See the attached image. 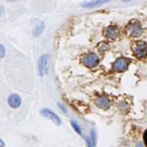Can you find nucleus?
I'll return each mask as SVG.
<instances>
[{"label": "nucleus", "mask_w": 147, "mask_h": 147, "mask_svg": "<svg viewBox=\"0 0 147 147\" xmlns=\"http://www.w3.org/2000/svg\"><path fill=\"white\" fill-rule=\"evenodd\" d=\"M126 34H127L128 36H132V37H138L140 36L142 33V26L139 22L135 21V22H131L126 26Z\"/></svg>", "instance_id": "obj_1"}, {"label": "nucleus", "mask_w": 147, "mask_h": 147, "mask_svg": "<svg viewBox=\"0 0 147 147\" xmlns=\"http://www.w3.org/2000/svg\"><path fill=\"white\" fill-rule=\"evenodd\" d=\"M132 51L137 57L142 58L147 55V44L142 41L137 42L132 46Z\"/></svg>", "instance_id": "obj_2"}, {"label": "nucleus", "mask_w": 147, "mask_h": 147, "mask_svg": "<svg viewBox=\"0 0 147 147\" xmlns=\"http://www.w3.org/2000/svg\"><path fill=\"white\" fill-rule=\"evenodd\" d=\"M81 61L88 68H94L99 63V58L95 54H86L82 57Z\"/></svg>", "instance_id": "obj_3"}, {"label": "nucleus", "mask_w": 147, "mask_h": 147, "mask_svg": "<svg viewBox=\"0 0 147 147\" xmlns=\"http://www.w3.org/2000/svg\"><path fill=\"white\" fill-rule=\"evenodd\" d=\"M130 63V60L128 58L125 57H120L115 61V63L113 64V69L117 72H122L125 71L128 68V65Z\"/></svg>", "instance_id": "obj_4"}, {"label": "nucleus", "mask_w": 147, "mask_h": 147, "mask_svg": "<svg viewBox=\"0 0 147 147\" xmlns=\"http://www.w3.org/2000/svg\"><path fill=\"white\" fill-rule=\"evenodd\" d=\"M48 55H42L39 60H38V71H39L40 76H43L45 74H47V68H48Z\"/></svg>", "instance_id": "obj_5"}, {"label": "nucleus", "mask_w": 147, "mask_h": 147, "mask_svg": "<svg viewBox=\"0 0 147 147\" xmlns=\"http://www.w3.org/2000/svg\"><path fill=\"white\" fill-rule=\"evenodd\" d=\"M40 113L43 115L44 117H48L49 119H51L53 122H55L57 125H60L61 124V121L59 119V117H58L57 115H55L54 112H52L51 110L49 109H42L40 111Z\"/></svg>", "instance_id": "obj_6"}, {"label": "nucleus", "mask_w": 147, "mask_h": 147, "mask_svg": "<svg viewBox=\"0 0 147 147\" xmlns=\"http://www.w3.org/2000/svg\"><path fill=\"white\" fill-rule=\"evenodd\" d=\"M95 103H96V106L101 108V109H103V110L108 109V108L110 107V105H111L110 100L107 98H105V96H100V98H98L95 100Z\"/></svg>", "instance_id": "obj_7"}, {"label": "nucleus", "mask_w": 147, "mask_h": 147, "mask_svg": "<svg viewBox=\"0 0 147 147\" xmlns=\"http://www.w3.org/2000/svg\"><path fill=\"white\" fill-rule=\"evenodd\" d=\"M119 36V29L116 26H109L105 31V36L109 39H116Z\"/></svg>", "instance_id": "obj_8"}, {"label": "nucleus", "mask_w": 147, "mask_h": 147, "mask_svg": "<svg viewBox=\"0 0 147 147\" xmlns=\"http://www.w3.org/2000/svg\"><path fill=\"white\" fill-rule=\"evenodd\" d=\"M8 102H9V104H10L11 107L17 108V107H19L20 104H21V98H20L19 96L13 94V95L10 96V98H9V99H8Z\"/></svg>", "instance_id": "obj_9"}, {"label": "nucleus", "mask_w": 147, "mask_h": 147, "mask_svg": "<svg viewBox=\"0 0 147 147\" xmlns=\"http://www.w3.org/2000/svg\"><path fill=\"white\" fill-rule=\"evenodd\" d=\"M44 23L43 22H38L37 24L36 25V27H34V31H33V34H34V36H36V37H37L39 34L42 33L43 32V30H44Z\"/></svg>", "instance_id": "obj_10"}, {"label": "nucleus", "mask_w": 147, "mask_h": 147, "mask_svg": "<svg viewBox=\"0 0 147 147\" xmlns=\"http://www.w3.org/2000/svg\"><path fill=\"white\" fill-rule=\"evenodd\" d=\"M104 3H106V1H89V2L82 3L81 6L84 8H94V7H96V6H99L101 4H104Z\"/></svg>", "instance_id": "obj_11"}, {"label": "nucleus", "mask_w": 147, "mask_h": 147, "mask_svg": "<svg viewBox=\"0 0 147 147\" xmlns=\"http://www.w3.org/2000/svg\"><path fill=\"white\" fill-rule=\"evenodd\" d=\"M71 124H72V126L74 127V129L76 130V132H78V134H79V135H81V131H80V128H79V126L76 124V123L75 122V121H72L71 122Z\"/></svg>", "instance_id": "obj_12"}, {"label": "nucleus", "mask_w": 147, "mask_h": 147, "mask_svg": "<svg viewBox=\"0 0 147 147\" xmlns=\"http://www.w3.org/2000/svg\"><path fill=\"white\" fill-rule=\"evenodd\" d=\"M0 50H1V55H0V57L3 58V57H4V55H5V48H4V46L0 45Z\"/></svg>", "instance_id": "obj_13"}, {"label": "nucleus", "mask_w": 147, "mask_h": 147, "mask_svg": "<svg viewBox=\"0 0 147 147\" xmlns=\"http://www.w3.org/2000/svg\"><path fill=\"white\" fill-rule=\"evenodd\" d=\"M143 140H144L145 145L147 146V130L144 132V134H143Z\"/></svg>", "instance_id": "obj_14"}, {"label": "nucleus", "mask_w": 147, "mask_h": 147, "mask_svg": "<svg viewBox=\"0 0 147 147\" xmlns=\"http://www.w3.org/2000/svg\"><path fill=\"white\" fill-rule=\"evenodd\" d=\"M86 142H87L88 147H93V145H94V144H93V142H91L89 139H87V140H86Z\"/></svg>", "instance_id": "obj_15"}, {"label": "nucleus", "mask_w": 147, "mask_h": 147, "mask_svg": "<svg viewBox=\"0 0 147 147\" xmlns=\"http://www.w3.org/2000/svg\"><path fill=\"white\" fill-rule=\"evenodd\" d=\"M59 106H60V108H62V110L64 111V112H67V110L65 109V108H64L63 106H62V105H61V104H59Z\"/></svg>", "instance_id": "obj_16"}, {"label": "nucleus", "mask_w": 147, "mask_h": 147, "mask_svg": "<svg viewBox=\"0 0 147 147\" xmlns=\"http://www.w3.org/2000/svg\"><path fill=\"white\" fill-rule=\"evenodd\" d=\"M137 147H144V146H143V145L142 144V143H138V144H137Z\"/></svg>", "instance_id": "obj_17"}, {"label": "nucleus", "mask_w": 147, "mask_h": 147, "mask_svg": "<svg viewBox=\"0 0 147 147\" xmlns=\"http://www.w3.org/2000/svg\"><path fill=\"white\" fill-rule=\"evenodd\" d=\"M0 142H1V147H3V146H4V143H3V140H0Z\"/></svg>", "instance_id": "obj_18"}]
</instances>
